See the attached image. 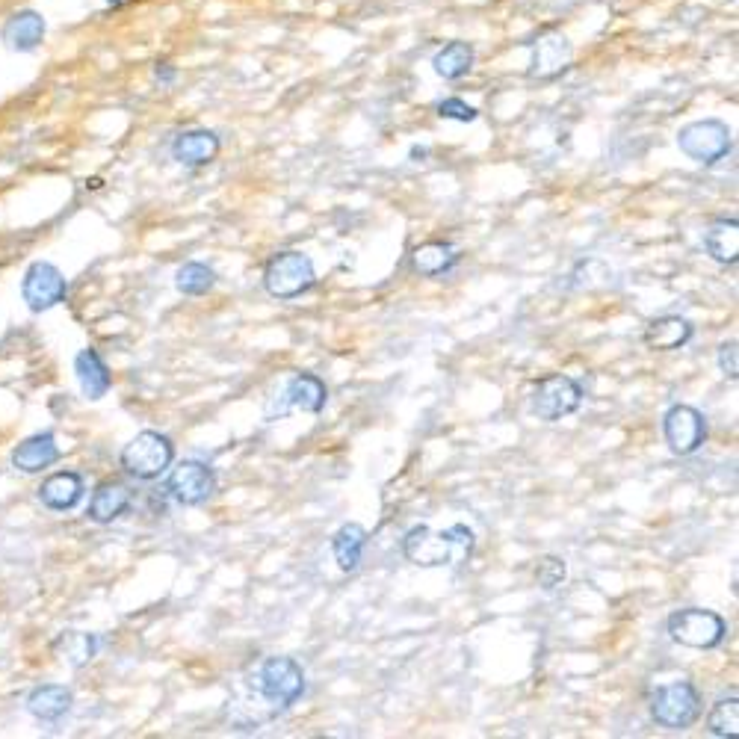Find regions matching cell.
<instances>
[{
  "mask_svg": "<svg viewBox=\"0 0 739 739\" xmlns=\"http://www.w3.org/2000/svg\"><path fill=\"white\" fill-rule=\"evenodd\" d=\"M305 692V672L290 657H267L240 680L228 701V716L240 731H258L264 722L287 713Z\"/></svg>",
  "mask_w": 739,
  "mask_h": 739,
  "instance_id": "1",
  "label": "cell"
},
{
  "mask_svg": "<svg viewBox=\"0 0 739 739\" xmlns=\"http://www.w3.org/2000/svg\"><path fill=\"white\" fill-rule=\"evenodd\" d=\"M473 553V533L465 524H453L447 530L411 527L403 538V556L420 568H444L462 565Z\"/></svg>",
  "mask_w": 739,
  "mask_h": 739,
  "instance_id": "2",
  "label": "cell"
},
{
  "mask_svg": "<svg viewBox=\"0 0 739 739\" xmlns=\"http://www.w3.org/2000/svg\"><path fill=\"white\" fill-rule=\"evenodd\" d=\"M701 695L689 680H677L660 686L651 695V719L666 731H686L701 719Z\"/></svg>",
  "mask_w": 739,
  "mask_h": 739,
  "instance_id": "3",
  "label": "cell"
},
{
  "mask_svg": "<svg viewBox=\"0 0 739 739\" xmlns=\"http://www.w3.org/2000/svg\"><path fill=\"white\" fill-rule=\"evenodd\" d=\"M677 148L701 166H716L719 160H725L731 154L734 136L725 122L701 119V122H689L677 131Z\"/></svg>",
  "mask_w": 739,
  "mask_h": 739,
  "instance_id": "4",
  "label": "cell"
},
{
  "mask_svg": "<svg viewBox=\"0 0 739 739\" xmlns=\"http://www.w3.org/2000/svg\"><path fill=\"white\" fill-rule=\"evenodd\" d=\"M329 400V391L323 385V379L311 376V373H293L290 379H284L278 385V391L272 394L264 405V417L267 420H281L290 411H308L317 414L323 411V405Z\"/></svg>",
  "mask_w": 739,
  "mask_h": 739,
  "instance_id": "5",
  "label": "cell"
},
{
  "mask_svg": "<svg viewBox=\"0 0 739 739\" xmlns=\"http://www.w3.org/2000/svg\"><path fill=\"white\" fill-rule=\"evenodd\" d=\"M669 633L677 645L683 648H695V651H710L719 648L728 636V624L722 615H716L713 609H680L669 618Z\"/></svg>",
  "mask_w": 739,
  "mask_h": 739,
  "instance_id": "6",
  "label": "cell"
},
{
  "mask_svg": "<svg viewBox=\"0 0 739 739\" xmlns=\"http://www.w3.org/2000/svg\"><path fill=\"white\" fill-rule=\"evenodd\" d=\"M314 281H317L314 264L302 252H278L264 267V287L275 299H296L308 293Z\"/></svg>",
  "mask_w": 739,
  "mask_h": 739,
  "instance_id": "7",
  "label": "cell"
},
{
  "mask_svg": "<svg viewBox=\"0 0 739 739\" xmlns=\"http://www.w3.org/2000/svg\"><path fill=\"white\" fill-rule=\"evenodd\" d=\"M175 459V444L160 432H139L134 441L122 450V468L134 479H157L160 473L169 471Z\"/></svg>",
  "mask_w": 739,
  "mask_h": 739,
  "instance_id": "8",
  "label": "cell"
},
{
  "mask_svg": "<svg viewBox=\"0 0 739 739\" xmlns=\"http://www.w3.org/2000/svg\"><path fill=\"white\" fill-rule=\"evenodd\" d=\"M583 405V388L571 376H547L541 379L530 397V408L538 420L556 423L568 414H574Z\"/></svg>",
  "mask_w": 739,
  "mask_h": 739,
  "instance_id": "9",
  "label": "cell"
},
{
  "mask_svg": "<svg viewBox=\"0 0 739 739\" xmlns=\"http://www.w3.org/2000/svg\"><path fill=\"white\" fill-rule=\"evenodd\" d=\"M68 284L66 275L54 264L48 261H36L30 264V269L24 272V281H21V296L27 302L30 311H51L54 305H60L66 299Z\"/></svg>",
  "mask_w": 739,
  "mask_h": 739,
  "instance_id": "10",
  "label": "cell"
},
{
  "mask_svg": "<svg viewBox=\"0 0 739 739\" xmlns=\"http://www.w3.org/2000/svg\"><path fill=\"white\" fill-rule=\"evenodd\" d=\"M663 435L674 456H692L707 438V420L692 405H672L663 417Z\"/></svg>",
  "mask_w": 739,
  "mask_h": 739,
  "instance_id": "11",
  "label": "cell"
},
{
  "mask_svg": "<svg viewBox=\"0 0 739 739\" xmlns=\"http://www.w3.org/2000/svg\"><path fill=\"white\" fill-rule=\"evenodd\" d=\"M166 491L181 503V506H202L216 491V473L204 462L187 459L178 468H172L166 479Z\"/></svg>",
  "mask_w": 739,
  "mask_h": 739,
  "instance_id": "12",
  "label": "cell"
},
{
  "mask_svg": "<svg viewBox=\"0 0 739 739\" xmlns=\"http://www.w3.org/2000/svg\"><path fill=\"white\" fill-rule=\"evenodd\" d=\"M45 33H48V21L42 12L36 9H21V12H12L6 18V24L0 27V39L9 51L15 54H30L36 51L42 42H45Z\"/></svg>",
  "mask_w": 739,
  "mask_h": 739,
  "instance_id": "13",
  "label": "cell"
},
{
  "mask_svg": "<svg viewBox=\"0 0 739 739\" xmlns=\"http://www.w3.org/2000/svg\"><path fill=\"white\" fill-rule=\"evenodd\" d=\"M134 503V491L131 485L119 482V479H107L101 482L95 491H92V500H89V521L95 524H113L116 518H122Z\"/></svg>",
  "mask_w": 739,
  "mask_h": 739,
  "instance_id": "14",
  "label": "cell"
},
{
  "mask_svg": "<svg viewBox=\"0 0 739 739\" xmlns=\"http://www.w3.org/2000/svg\"><path fill=\"white\" fill-rule=\"evenodd\" d=\"M60 456H63V450H60L57 438L51 432H42V435L21 441L12 450V468L21 473H42L45 468L57 465Z\"/></svg>",
  "mask_w": 739,
  "mask_h": 739,
  "instance_id": "15",
  "label": "cell"
},
{
  "mask_svg": "<svg viewBox=\"0 0 739 739\" xmlns=\"http://www.w3.org/2000/svg\"><path fill=\"white\" fill-rule=\"evenodd\" d=\"M571 60H574L571 42H568L562 33H544V36L536 42V51H533V68H530V77L550 80V77L562 74L565 68L571 66Z\"/></svg>",
  "mask_w": 739,
  "mask_h": 739,
  "instance_id": "16",
  "label": "cell"
},
{
  "mask_svg": "<svg viewBox=\"0 0 739 739\" xmlns=\"http://www.w3.org/2000/svg\"><path fill=\"white\" fill-rule=\"evenodd\" d=\"M216 154H219V136L213 131H204V128L184 131V134L175 136V142H172V157L178 163L190 166V169L213 163Z\"/></svg>",
  "mask_w": 739,
  "mask_h": 739,
  "instance_id": "17",
  "label": "cell"
},
{
  "mask_svg": "<svg viewBox=\"0 0 739 739\" xmlns=\"http://www.w3.org/2000/svg\"><path fill=\"white\" fill-rule=\"evenodd\" d=\"M83 497V479L80 473L74 471H60L51 473L42 485H39V500L54 509V512H68L80 503Z\"/></svg>",
  "mask_w": 739,
  "mask_h": 739,
  "instance_id": "18",
  "label": "cell"
},
{
  "mask_svg": "<svg viewBox=\"0 0 739 739\" xmlns=\"http://www.w3.org/2000/svg\"><path fill=\"white\" fill-rule=\"evenodd\" d=\"M692 323L683 317H657L645 326V346L654 352H672L692 340Z\"/></svg>",
  "mask_w": 739,
  "mask_h": 739,
  "instance_id": "19",
  "label": "cell"
},
{
  "mask_svg": "<svg viewBox=\"0 0 739 739\" xmlns=\"http://www.w3.org/2000/svg\"><path fill=\"white\" fill-rule=\"evenodd\" d=\"M74 373L80 382V391L86 394V400H101L110 391V370L101 361V355L95 349H83L74 358Z\"/></svg>",
  "mask_w": 739,
  "mask_h": 739,
  "instance_id": "20",
  "label": "cell"
},
{
  "mask_svg": "<svg viewBox=\"0 0 739 739\" xmlns=\"http://www.w3.org/2000/svg\"><path fill=\"white\" fill-rule=\"evenodd\" d=\"M704 246L716 264L734 267L739 258V222L737 219H716L704 231Z\"/></svg>",
  "mask_w": 739,
  "mask_h": 739,
  "instance_id": "21",
  "label": "cell"
},
{
  "mask_svg": "<svg viewBox=\"0 0 739 739\" xmlns=\"http://www.w3.org/2000/svg\"><path fill=\"white\" fill-rule=\"evenodd\" d=\"M71 704H74L71 692H68L66 686H54V683L33 689L30 698H27V710L39 722H60L68 710H71Z\"/></svg>",
  "mask_w": 739,
  "mask_h": 739,
  "instance_id": "22",
  "label": "cell"
},
{
  "mask_svg": "<svg viewBox=\"0 0 739 739\" xmlns=\"http://www.w3.org/2000/svg\"><path fill=\"white\" fill-rule=\"evenodd\" d=\"M459 264V249L450 246V243H423L411 252V267L414 272L426 275V278H435V275H444Z\"/></svg>",
  "mask_w": 739,
  "mask_h": 739,
  "instance_id": "23",
  "label": "cell"
},
{
  "mask_svg": "<svg viewBox=\"0 0 739 739\" xmlns=\"http://www.w3.org/2000/svg\"><path fill=\"white\" fill-rule=\"evenodd\" d=\"M364 544H367V530L361 524H343L332 538V553L340 571H355L361 565L364 556Z\"/></svg>",
  "mask_w": 739,
  "mask_h": 739,
  "instance_id": "24",
  "label": "cell"
},
{
  "mask_svg": "<svg viewBox=\"0 0 739 739\" xmlns=\"http://www.w3.org/2000/svg\"><path fill=\"white\" fill-rule=\"evenodd\" d=\"M473 60H476V54H473L471 42H450L432 57V68L444 80H459L471 71Z\"/></svg>",
  "mask_w": 739,
  "mask_h": 739,
  "instance_id": "25",
  "label": "cell"
},
{
  "mask_svg": "<svg viewBox=\"0 0 739 739\" xmlns=\"http://www.w3.org/2000/svg\"><path fill=\"white\" fill-rule=\"evenodd\" d=\"M54 651H57V657H60L63 663L74 666V669H80V666H86V663L98 654V639H95L92 633L68 630V633H63V636L57 639Z\"/></svg>",
  "mask_w": 739,
  "mask_h": 739,
  "instance_id": "26",
  "label": "cell"
},
{
  "mask_svg": "<svg viewBox=\"0 0 739 739\" xmlns=\"http://www.w3.org/2000/svg\"><path fill=\"white\" fill-rule=\"evenodd\" d=\"M707 731L713 737L722 739H734L739 734V698L731 695V698H722L713 704L710 716H707Z\"/></svg>",
  "mask_w": 739,
  "mask_h": 739,
  "instance_id": "27",
  "label": "cell"
},
{
  "mask_svg": "<svg viewBox=\"0 0 739 739\" xmlns=\"http://www.w3.org/2000/svg\"><path fill=\"white\" fill-rule=\"evenodd\" d=\"M213 284H216V275H213V269L204 267V264H184L175 275V287L184 296H204Z\"/></svg>",
  "mask_w": 739,
  "mask_h": 739,
  "instance_id": "28",
  "label": "cell"
},
{
  "mask_svg": "<svg viewBox=\"0 0 739 739\" xmlns=\"http://www.w3.org/2000/svg\"><path fill=\"white\" fill-rule=\"evenodd\" d=\"M568 577V568H565V559L559 556H541L536 565V583L544 592H553L556 586H562Z\"/></svg>",
  "mask_w": 739,
  "mask_h": 739,
  "instance_id": "29",
  "label": "cell"
},
{
  "mask_svg": "<svg viewBox=\"0 0 739 739\" xmlns=\"http://www.w3.org/2000/svg\"><path fill=\"white\" fill-rule=\"evenodd\" d=\"M435 110L441 119H453V122H476V116H479V110L465 104L462 98H444V101H438Z\"/></svg>",
  "mask_w": 739,
  "mask_h": 739,
  "instance_id": "30",
  "label": "cell"
},
{
  "mask_svg": "<svg viewBox=\"0 0 739 739\" xmlns=\"http://www.w3.org/2000/svg\"><path fill=\"white\" fill-rule=\"evenodd\" d=\"M719 367H722V373H725V376H731V379H737L739 376L737 343H734V340H731V343H725V346H719Z\"/></svg>",
  "mask_w": 739,
  "mask_h": 739,
  "instance_id": "31",
  "label": "cell"
},
{
  "mask_svg": "<svg viewBox=\"0 0 739 739\" xmlns=\"http://www.w3.org/2000/svg\"><path fill=\"white\" fill-rule=\"evenodd\" d=\"M175 77H178L175 66H169V63H157V66H154V80H157V83L169 86V83H175Z\"/></svg>",
  "mask_w": 739,
  "mask_h": 739,
  "instance_id": "32",
  "label": "cell"
},
{
  "mask_svg": "<svg viewBox=\"0 0 739 739\" xmlns=\"http://www.w3.org/2000/svg\"><path fill=\"white\" fill-rule=\"evenodd\" d=\"M125 0H107V6H122Z\"/></svg>",
  "mask_w": 739,
  "mask_h": 739,
  "instance_id": "33",
  "label": "cell"
}]
</instances>
